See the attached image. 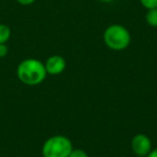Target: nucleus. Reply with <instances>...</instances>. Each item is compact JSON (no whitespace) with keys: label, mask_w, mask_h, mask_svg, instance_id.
Here are the masks:
<instances>
[{"label":"nucleus","mask_w":157,"mask_h":157,"mask_svg":"<svg viewBox=\"0 0 157 157\" xmlns=\"http://www.w3.org/2000/svg\"><path fill=\"white\" fill-rule=\"evenodd\" d=\"M16 1L22 6H30L36 2V0H16Z\"/></svg>","instance_id":"9b49d317"},{"label":"nucleus","mask_w":157,"mask_h":157,"mask_svg":"<svg viewBox=\"0 0 157 157\" xmlns=\"http://www.w3.org/2000/svg\"><path fill=\"white\" fill-rule=\"evenodd\" d=\"M11 38V29L8 25L0 24V44H6Z\"/></svg>","instance_id":"0eeeda50"},{"label":"nucleus","mask_w":157,"mask_h":157,"mask_svg":"<svg viewBox=\"0 0 157 157\" xmlns=\"http://www.w3.org/2000/svg\"><path fill=\"white\" fill-rule=\"evenodd\" d=\"M146 157H157V148H154V150H151V152L146 155Z\"/></svg>","instance_id":"f8f14e48"},{"label":"nucleus","mask_w":157,"mask_h":157,"mask_svg":"<svg viewBox=\"0 0 157 157\" xmlns=\"http://www.w3.org/2000/svg\"><path fill=\"white\" fill-rule=\"evenodd\" d=\"M68 157H90L88 154L82 148H73Z\"/></svg>","instance_id":"1a4fd4ad"},{"label":"nucleus","mask_w":157,"mask_h":157,"mask_svg":"<svg viewBox=\"0 0 157 157\" xmlns=\"http://www.w3.org/2000/svg\"><path fill=\"white\" fill-rule=\"evenodd\" d=\"M99 1L103 3H110V2H112V1H114V0H99Z\"/></svg>","instance_id":"ddd939ff"},{"label":"nucleus","mask_w":157,"mask_h":157,"mask_svg":"<svg viewBox=\"0 0 157 157\" xmlns=\"http://www.w3.org/2000/svg\"><path fill=\"white\" fill-rule=\"evenodd\" d=\"M131 150L136 156L146 157L152 150V141L150 137L144 133H138L131 140Z\"/></svg>","instance_id":"20e7f679"},{"label":"nucleus","mask_w":157,"mask_h":157,"mask_svg":"<svg viewBox=\"0 0 157 157\" xmlns=\"http://www.w3.org/2000/svg\"><path fill=\"white\" fill-rule=\"evenodd\" d=\"M9 53V48H8L7 44H0V58L6 57Z\"/></svg>","instance_id":"9d476101"},{"label":"nucleus","mask_w":157,"mask_h":157,"mask_svg":"<svg viewBox=\"0 0 157 157\" xmlns=\"http://www.w3.org/2000/svg\"><path fill=\"white\" fill-rule=\"evenodd\" d=\"M73 150L71 140L63 135H55L45 140L42 145L43 157H68Z\"/></svg>","instance_id":"7ed1b4c3"},{"label":"nucleus","mask_w":157,"mask_h":157,"mask_svg":"<svg viewBox=\"0 0 157 157\" xmlns=\"http://www.w3.org/2000/svg\"><path fill=\"white\" fill-rule=\"evenodd\" d=\"M16 74L22 83L29 86H36L45 80L48 72L42 61L36 58H27L18 63Z\"/></svg>","instance_id":"f257e3e1"},{"label":"nucleus","mask_w":157,"mask_h":157,"mask_svg":"<svg viewBox=\"0 0 157 157\" xmlns=\"http://www.w3.org/2000/svg\"><path fill=\"white\" fill-rule=\"evenodd\" d=\"M102 39L105 44L113 51H124L131 42V35L125 26L112 24L103 31Z\"/></svg>","instance_id":"f03ea898"},{"label":"nucleus","mask_w":157,"mask_h":157,"mask_svg":"<svg viewBox=\"0 0 157 157\" xmlns=\"http://www.w3.org/2000/svg\"><path fill=\"white\" fill-rule=\"evenodd\" d=\"M135 157H142V156H135Z\"/></svg>","instance_id":"4468645a"},{"label":"nucleus","mask_w":157,"mask_h":157,"mask_svg":"<svg viewBox=\"0 0 157 157\" xmlns=\"http://www.w3.org/2000/svg\"><path fill=\"white\" fill-rule=\"evenodd\" d=\"M145 22L148 26L157 27V8H155V9H150L146 11Z\"/></svg>","instance_id":"423d86ee"},{"label":"nucleus","mask_w":157,"mask_h":157,"mask_svg":"<svg viewBox=\"0 0 157 157\" xmlns=\"http://www.w3.org/2000/svg\"><path fill=\"white\" fill-rule=\"evenodd\" d=\"M48 74L59 75L66 69V59L60 55H52L44 63Z\"/></svg>","instance_id":"39448f33"},{"label":"nucleus","mask_w":157,"mask_h":157,"mask_svg":"<svg viewBox=\"0 0 157 157\" xmlns=\"http://www.w3.org/2000/svg\"><path fill=\"white\" fill-rule=\"evenodd\" d=\"M140 3H141L142 7L145 8L146 10L157 8V0H140Z\"/></svg>","instance_id":"6e6552de"}]
</instances>
